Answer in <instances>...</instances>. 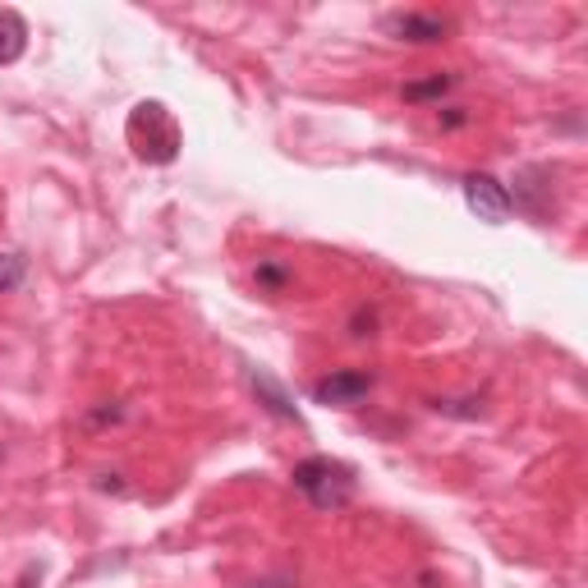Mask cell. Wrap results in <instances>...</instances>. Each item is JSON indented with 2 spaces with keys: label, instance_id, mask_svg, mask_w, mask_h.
Returning a JSON list of instances; mask_svg holds the SVG:
<instances>
[{
  "label": "cell",
  "instance_id": "cell-1",
  "mask_svg": "<svg viewBox=\"0 0 588 588\" xmlns=\"http://www.w3.org/2000/svg\"><path fill=\"white\" fill-rule=\"evenodd\" d=\"M129 143L143 162L166 166L179 156V124L162 101H143V106H133V115H129Z\"/></svg>",
  "mask_w": 588,
  "mask_h": 588
},
{
  "label": "cell",
  "instance_id": "cell-2",
  "mask_svg": "<svg viewBox=\"0 0 588 588\" xmlns=\"http://www.w3.org/2000/svg\"><path fill=\"white\" fill-rule=\"evenodd\" d=\"M290 478H294V488H299L317 505V511H340V505L354 497V469L340 465V460H331V456L299 460Z\"/></svg>",
  "mask_w": 588,
  "mask_h": 588
},
{
  "label": "cell",
  "instance_id": "cell-3",
  "mask_svg": "<svg viewBox=\"0 0 588 588\" xmlns=\"http://www.w3.org/2000/svg\"><path fill=\"white\" fill-rule=\"evenodd\" d=\"M465 203L478 221H488V226H501V221H511V194H505V184L492 179V175H465Z\"/></svg>",
  "mask_w": 588,
  "mask_h": 588
},
{
  "label": "cell",
  "instance_id": "cell-4",
  "mask_svg": "<svg viewBox=\"0 0 588 588\" xmlns=\"http://www.w3.org/2000/svg\"><path fill=\"white\" fill-rule=\"evenodd\" d=\"M368 391H372V372H363V368H345V372H331V377L313 382V400H317V405H340V409L363 405Z\"/></svg>",
  "mask_w": 588,
  "mask_h": 588
},
{
  "label": "cell",
  "instance_id": "cell-5",
  "mask_svg": "<svg viewBox=\"0 0 588 588\" xmlns=\"http://www.w3.org/2000/svg\"><path fill=\"white\" fill-rule=\"evenodd\" d=\"M382 28H386V37H395V42H418V46H427V42H441V37L450 33V23H446L441 14L395 10V14L382 19Z\"/></svg>",
  "mask_w": 588,
  "mask_h": 588
},
{
  "label": "cell",
  "instance_id": "cell-6",
  "mask_svg": "<svg viewBox=\"0 0 588 588\" xmlns=\"http://www.w3.org/2000/svg\"><path fill=\"white\" fill-rule=\"evenodd\" d=\"M249 386H253V395L262 400L266 409H272L276 418H285V423H299V409H294V400H290V391L276 382V377H266V372H258V368H249Z\"/></svg>",
  "mask_w": 588,
  "mask_h": 588
},
{
  "label": "cell",
  "instance_id": "cell-7",
  "mask_svg": "<svg viewBox=\"0 0 588 588\" xmlns=\"http://www.w3.org/2000/svg\"><path fill=\"white\" fill-rule=\"evenodd\" d=\"M28 51V23L19 10H0V65H14Z\"/></svg>",
  "mask_w": 588,
  "mask_h": 588
},
{
  "label": "cell",
  "instance_id": "cell-8",
  "mask_svg": "<svg viewBox=\"0 0 588 588\" xmlns=\"http://www.w3.org/2000/svg\"><path fill=\"white\" fill-rule=\"evenodd\" d=\"M456 88V74H433L427 83H405V101H427V97H446Z\"/></svg>",
  "mask_w": 588,
  "mask_h": 588
},
{
  "label": "cell",
  "instance_id": "cell-9",
  "mask_svg": "<svg viewBox=\"0 0 588 588\" xmlns=\"http://www.w3.org/2000/svg\"><path fill=\"white\" fill-rule=\"evenodd\" d=\"M433 409L446 418H483V400L465 395V400H433Z\"/></svg>",
  "mask_w": 588,
  "mask_h": 588
},
{
  "label": "cell",
  "instance_id": "cell-10",
  "mask_svg": "<svg viewBox=\"0 0 588 588\" xmlns=\"http://www.w3.org/2000/svg\"><path fill=\"white\" fill-rule=\"evenodd\" d=\"M23 281V258L19 253H0V294L14 290Z\"/></svg>",
  "mask_w": 588,
  "mask_h": 588
},
{
  "label": "cell",
  "instance_id": "cell-11",
  "mask_svg": "<svg viewBox=\"0 0 588 588\" xmlns=\"http://www.w3.org/2000/svg\"><path fill=\"white\" fill-rule=\"evenodd\" d=\"M258 281H262L266 290H281V285L290 281V272H285V266H276V262H258Z\"/></svg>",
  "mask_w": 588,
  "mask_h": 588
},
{
  "label": "cell",
  "instance_id": "cell-12",
  "mask_svg": "<svg viewBox=\"0 0 588 588\" xmlns=\"http://www.w3.org/2000/svg\"><path fill=\"white\" fill-rule=\"evenodd\" d=\"M124 418V409H97V414H88L83 418V427H101V423H120Z\"/></svg>",
  "mask_w": 588,
  "mask_h": 588
},
{
  "label": "cell",
  "instance_id": "cell-13",
  "mask_svg": "<svg viewBox=\"0 0 588 588\" xmlns=\"http://www.w3.org/2000/svg\"><path fill=\"white\" fill-rule=\"evenodd\" d=\"M465 120H469L465 111H446V115H441V129H460Z\"/></svg>",
  "mask_w": 588,
  "mask_h": 588
}]
</instances>
